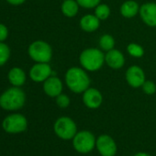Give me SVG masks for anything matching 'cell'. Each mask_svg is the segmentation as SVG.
Returning a JSON list of instances; mask_svg holds the SVG:
<instances>
[{"label": "cell", "mask_w": 156, "mask_h": 156, "mask_svg": "<svg viewBox=\"0 0 156 156\" xmlns=\"http://www.w3.org/2000/svg\"><path fill=\"white\" fill-rule=\"evenodd\" d=\"M65 84L75 94L84 93L90 87V78L84 68L71 67L65 73Z\"/></svg>", "instance_id": "1"}, {"label": "cell", "mask_w": 156, "mask_h": 156, "mask_svg": "<svg viewBox=\"0 0 156 156\" xmlns=\"http://www.w3.org/2000/svg\"><path fill=\"white\" fill-rule=\"evenodd\" d=\"M25 103L26 94L20 87H12L0 96V108L7 111L19 110L24 107Z\"/></svg>", "instance_id": "2"}, {"label": "cell", "mask_w": 156, "mask_h": 156, "mask_svg": "<svg viewBox=\"0 0 156 156\" xmlns=\"http://www.w3.org/2000/svg\"><path fill=\"white\" fill-rule=\"evenodd\" d=\"M79 62L85 70L96 72L103 66L105 62V55L99 49L88 48L81 52Z\"/></svg>", "instance_id": "3"}, {"label": "cell", "mask_w": 156, "mask_h": 156, "mask_svg": "<svg viewBox=\"0 0 156 156\" xmlns=\"http://www.w3.org/2000/svg\"><path fill=\"white\" fill-rule=\"evenodd\" d=\"M28 53L36 62H50L52 57V49L44 41H35L29 46Z\"/></svg>", "instance_id": "4"}, {"label": "cell", "mask_w": 156, "mask_h": 156, "mask_svg": "<svg viewBox=\"0 0 156 156\" xmlns=\"http://www.w3.org/2000/svg\"><path fill=\"white\" fill-rule=\"evenodd\" d=\"M97 139L95 135L88 130H82L75 134L73 139V146L74 150L82 154L91 152L96 147Z\"/></svg>", "instance_id": "5"}, {"label": "cell", "mask_w": 156, "mask_h": 156, "mask_svg": "<svg viewBox=\"0 0 156 156\" xmlns=\"http://www.w3.org/2000/svg\"><path fill=\"white\" fill-rule=\"evenodd\" d=\"M53 130L56 136L63 140H73L77 133L75 122L69 117H60L53 125Z\"/></svg>", "instance_id": "6"}, {"label": "cell", "mask_w": 156, "mask_h": 156, "mask_svg": "<svg viewBox=\"0 0 156 156\" xmlns=\"http://www.w3.org/2000/svg\"><path fill=\"white\" fill-rule=\"evenodd\" d=\"M28 128L27 118L20 113L7 116L2 121V129L9 134H19L24 132Z\"/></svg>", "instance_id": "7"}, {"label": "cell", "mask_w": 156, "mask_h": 156, "mask_svg": "<svg viewBox=\"0 0 156 156\" xmlns=\"http://www.w3.org/2000/svg\"><path fill=\"white\" fill-rule=\"evenodd\" d=\"M96 147L101 156H115L118 151L116 141L108 134H102L98 137Z\"/></svg>", "instance_id": "8"}, {"label": "cell", "mask_w": 156, "mask_h": 156, "mask_svg": "<svg viewBox=\"0 0 156 156\" xmlns=\"http://www.w3.org/2000/svg\"><path fill=\"white\" fill-rule=\"evenodd\" d=\"M52 70L49 62H37L30 70V79L36 83H43L50 76H51Z\"/></svg>", "instance_id": "9"}, {"label": "cell", "mask_w": 156, "mask_h": 156, "mask_svg": "<svg viewBox=\"0 0 156 156\" xmlns=\"http://www.w3.org/2000/svg\"><path fill=\"white\" fill-rule=\"evenodd\" d=\"M125 76L127 83L133 88L140 87L146 81L143 70L138 65H132L129 67Z\"/></svg>", "instance_id": "10"}, {"label": "cell", "mask_w": 156, "mask_h": 156, "mask_svg": "<svg viewBox=\"0 0 156 156\" xmlns=\"http://www.w3.org/2000/svg\"><path fill=\"white\" fill-rule=\"evenodd\" d=\"M83 102L87 108L96 109L102 105L103 96L98 89L89 87L83 93Z\"/></svg>", "instance_id": "11"}, {"label": "cell", "mask_w": 156, "mask_h": 156, "mask_svg": "<svg viewBox=\"0 0 156 156\" xmlns=\"http://www.w3.org/2000/svg\"><path fill=\"white\" fill-rule=\"evenodd\" d=\"M140 16L142 21L149 27H156V3L148 2L140 6Z\"/></svg>", "instance_id": "12"}, {"label": "cell", "mask_w": 156, "mask_h": 156, "mask_svg": "<svg viewBox=\"0 0 156 156\" xmlns=\"http://www.w3.org/2000/svg\"><path fill=\"white\" fill-rule=\"evenodd\" d=\"M43 91L50 98H56L62 92V83L57 76H50L43 82Z\"/></svg>", "instance_id": "13"}, {"label": "cell", "mask_w": 156, "mask_h": 156, "mask_svg": "<svg viewBox=\"0 0 156 156\" xmlns=\"http://www.w3.org/2000/svg\"><path fill=\"white\" fill-rule=\"evenodd\" d=\"M105 62L112 69L118 70L124 66L125 57L123 53L116 49H112L107 51L105 55Z\"/></svg>", "instance_id": "14"}, {"label": "cell", "mask_w": 156, "mask_h": 156, "mask_svg": "<svg viewBox=\"0 0 156 156\" xmlns=\"http://www.w3.org/2000/svg\"><path fill=\"white\" fill-rule=\"evenodd\" d=\"M8 79L13 87H22L27 79L26 73L20 67H13L9 70L8 74Z\"/></svg>", "instance_id": "15"}, {"label": "cell", "mask_w": 156, "mask_h": 156, "mask_svg": "<svg viewBox=\"0 0 156 156\" xmlns=\"http://www.w3.org/2000/svg\"><path fill=\"white\" fill-rule=\"evenodd\" d=\"M100 26V20L96 15L87 14L80 20V28L86 32H94Z\"/></svg>", "instance_id": "16"}, {"label": "cell", "mask_w": 156, "mask_h": 156, "mask_svg": "<svg viewBox=\"0 0 156 156\" xmlns=\"http://www.w3.org/2000/svg\"><path fill=\"white\" fill-rule=\"evenodd\" d=\"M140 12V6L134 0H128L120 7V14L126 19L134 18Z\"/></svg>", "instance_id": "17"}, {"label": "cell", "mask_w": 156, "mask_h": 156, "mask_svg": "<svg viewBox=\"0 0 156 156\" xmlns=\"http://www.w3.org/2000/svg\"><path fill=\"white\" fill-rule=\"evenodd\" d=\"M79 5L76 0H63L61 6L62 13L67 18H73L77 15L79 10Z\"/></svg>", "instance_id": "18"}, {"label": "cell", "mask_w": 156, "mask_h": 156, "mask_svg": "<svg viewBox=\"0 0 156 156\" xmlns=\"http://www.w3.org/2000/svg\"><path fill=\"white\" fill-rule=\"evenodd\" d=\"M99 46L102 51H108L115 47V40L109 34H104L99 39Z\"/></svg>", "instance_id": "19"}, {"label": "cell", "mask_w": 156, "mask_h": 156, "mask_svg": "<svg viewBox=\"0 0 156 156\" xmlns=\"http://www.w3.org/2000/svg\"><path fill=\"white\" fill-rule=\"evenodd\" d=\"M110 8L107 4H99L95 8V15L100 20H105L110 16Z\"/></svg>", "instance_id": "20"}, {"label": "cell", "mask_w": 156, "mask_h": 156, "mask_svg": "<svg viewBox=\"0 0 156 156\" xmlns=\"http://www.w3.org/2000/svg\"><path fill=\"white\" fill-rule=\"evenodd\" d=\"M10 48L4 42H0V67L5 65L10 57Z\"/></svg>", "instance_id": "21"}, {"label": "cell", "mask_w": 156, "mask_h": 156, "mask_svg": "<svg viewBox=\"0 0 156 156\" xmlns=\"http://www.w3.org/2000/svg\"><path fill=\"white\" fill-rule=\"evenodd\" d=\"M127 51L129 52V54L132 57H135V58H140V57H142L143 54H144V50L143 48L138 44V43H129L127 47Z\"/></svg>", "instance_id": "22"}, {"label": "cell", "mask_w": 156, "mask_h": 156, "mask_svg": "<svg viewBox=\"0 0 156 156\" xmlns=\"http://www.w3.org/2000/svg\"><path fill=\"white\" fill-rule=\"evenodd\" d=\"M78 5L84 9H95L100 4L101 0H76Z\"/></svg>", "instance_id": "23"}, {"label": "cell", "mask_w": 156, "mask_h": 156, "mask_svg": "<svg viewBox=\"0 0 156 156\" xmlns=\"http://www.w3.org/2000/svg\"><path fill=\"white\" fill-rule=\"evenodd\" d=\"M56 104L61 108H66L70 105V98L65 94H60L56 97Z\"/></svg>", "instance_id": "24"}, {"label": "cell", "mask_w": 156, "mask_h": 156, "mask_svg": "<svg viewBox=\"0 0 156 156\" xmlns=\"http://www.w3.org/2000/svg\"><path fill=\"white\" fill-rule=\"evenodd\" d=\"M141 87L146 95H153L156 92V85L151 80L145 81L144 84L141 86Z\"/></svg>", "instance_id": "25"}, {"label": "cell", "mask_w": 156, "mask_h": 156, "mask_svg": "<svg viewBox=\"0 0 156 156\" xmlns=\"http://www.w3.org/2000/svg\"><path fill=\"white\" fill-rule=\"evenodd\" d=\"M9 36V29L3 23H0V42H4Z\"/></svg>", "instance_id": "26"}, {"label": "cell", "mask_w": 156, "mask_h": 156, "mask_svg": "<svg viewBox=\"0 0 156 156\" xmlns=\"http://www.w3.org/2000/svg\"><path fill=\"white\" fill-rule=\"evenodd\" d=\"M26 0H7V2L9 3L10 5H13V6H20V5H22Z\"/></svg>", "instance_id": "27"}, {"label": "cell", "mask_w": 156, "mask_h": 156, "mask_svg": "<svg viewBox=\"0 0 156 156\" xmlns=\"http://www.w3.org/2000/svg\"><path fill=\"white\" fill-rule=\"evenodd\" d=\"M134 156H151V155L144 151H140V152H137Z\"/></svg>", "instance_id": "28"}]
</instances>
